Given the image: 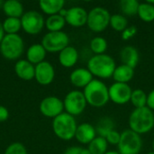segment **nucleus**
Masks as SVG:
<instances>
[{
	"label": "nucleus",
	"instance_id": "obj_27",
	"mask_svg": "<svg viewBox=\"0 0 154 154\" xmlns=\"http://www.w3.org/2000/svg\"><path fill=\"white\" fill-rule=\"evenodd\" d=\"M137 15L141 20L146 23H151L154 21V5L146 3H141L138 8Z\"/></svg>",
	"mask_w": 154,
	"mask_h": 154
},
{
	"label": "nucleus",
	"instance_id": "obj_38",
	"mask_svg": "<svg viewBox=\"0 0 154 154\" xmlns=\"http://www.w3.org/2000/svg\"><path fill=\"white\" fill-rule=\"evenodd\" d=\"M147 107L154 111V89L147 95Z\"/></svg>",
	"mask_w": 154,
	"mask_h": 154
},
{
	"label": "nucleus",
	"instance_id": "obj_33",
	"mask_svg": "<svg viewBox=\"0 0 154 154\" xmlns=\"http://www.w3.org/2000/svg\"><path fill=\"white\" fill-rule=\"evenodd\" d=\"M4 154H28V152L23 143H13L7 146Z\"/></svg>",
	"mask_w": 154,
	"mask_h": 154
},
{
	"label": "nucleus",
	"instance_id": "obj_42",
	"mask_svg": "<svg viewBox=\"0 0 154 154\" xmlns=\"http://www.w3.org/2000/svg\"><path fill=\"white\" fill-rule=\"evenodd\" d=\"M147 154H154V152L153 151H152V152H150L149 153H147Z\"/></svg>",
	"mask_w": 154,
	"mask_h": 154
},
{
	"label": "nucleus",
	"instance_id": "obj_11",
	"mask_svg": "<svg viewBox=\"0 0 154 154\" xmlns=\"http://www.w3.org/2000/svg\"><path fill=\"white\" fill-rule=\"evenodd\" d=\"M39 109L42 116H44L45 117L54 119L55 117L63 113V100L57 97H47L41 101Z\"/></svg>",
	"mask_w": 154,
	"mask_h": 154
},
{
	"label": "nucleus",
	"instance_id": "obj_34",
	"mask_svg": "<svg viewBox=\"0 0 154 154\" xmlns=\"http://www.w3.org/2000/svg\"><path fill=\"white\" fill-rule=\"evenodd\" d=\"M105 138L108 144L118 145V143L120 142V138H121V133H118L116 130L114 129L111 132H109Z\"/></svg>",
	"mask_w": 154,
	"mask_h": 154
},
{
	"label": "nucleus",
	"instance_id": "obj_29",
	"mask_svg": "<svg viewBox=\"0 0 154 154\" xmlns=\"http://www.w3.org/2000/svg\"><path fill=\"white\" fill-rule=\"evenodd\" d=\"M140 3L137 0H122L120 2V8L123 15L134 16L138 13Z\"/></svg>",
	"mask_w": 154,
	"mask_h": 154
},
{
	"label": "nucleus",
	"instance_id": "obj_26",
	"mask_svg": "<svg viewBox=\"0 0 154 154\" xmlns=\"http://www.w3.org/2000/svg\"><path fill=\"white\" fill-rule=\"evenodd\" d=\"M95 128H96L97 136H101V137L105 138L109 132L114 130L115 124H114V121L110 117L106 116V117L101 118L97 122V124L95 126Z\"/></svg>",
	"mask_w": 154,
	"mask_h": 154
},
{
	"label": "nucleus",
	"instance_id": "obj_30",
	"mask_svg": "<svg viewBox=\"0 0 154 154\" xmlns=\"http://www.w3.org/2000/svg\"><path fill=\"white\" fill-rule=\"evenodd\" d=\"M109 25L116 32H122L128 27V21L125 15L120 14H115L111 15Z\"/></svg>",
	"mask_w": 154,
	"mask_h": 154
},
{
	"label": "nucleus",
	"instance_id": "obj_21",
	"mask_svg": "<svg viewBox=\"0 0 154 154\" xmlns=\"http://www.w3.org/2000/svg\"><path fill=\"white\" fill-rule=\"evenodd\" d=\"M134 76V69L121 64L119 66H116L112 78L114 79L115 82L128 84V82L133 79Z\"/></svg>",
	"mask_w": 154,
	"mask_h": 154
},
{
	"label": "nucleus",
	"instance_id": "obj_35",
	"mask_svg": "<svg viewBox=\"0 0 154 154\" xmlns=\"http://www.w3.org/2000/svg\"><path fill=\"white\" fill-rule=\"evenodd\" d=\"M137 33V28L135 26H128L124 32H122V39L124 41H128L134 37Z\"/></svg>",
	"mask_w": 154,
	"mask_h": 154
},
{
	"label": "nucleus",
	"instance_id": "obj_14",
	"mask_svg": "<svg viewBox=\"0 0 154 154\" xmlns=\"http://www.w3.org/2000/svg\"><path fill=\"white\" fill-rule=\"evenodd\" d=\"M88 13L80 6H73L68 9L67 14L65 16L66 23L73 27H81L87 24Z\"/></svg>",
	"mask_w": 154,
	"mask_h": 154
},
{
	"label": "nucleus",
	"instance_id": "obj_25",
	"mask_svg": "<svg viewBox=\"0 0 154 154\" xmlns=\"http://www.w3.org/2000/svg\"><path fill=\"white\" fill-rule=\"evenodd\" d=\"M108 143L106 138L101 136H97L88 145V151L89 154H105L107 152Z\"/></svg>",
	"mask_w": 154,
	"mask_h": 154
},
{
	"label": "nucleus",
	"instance_id": "obj_5",
	"mask_svg": "<svg viewBox=\"0 0 154 154\" xmlns=\"http://www.w3.org/2000/svg\"><path fill=\"white\" fill-rule=\"evenodd\" d=\"M24 51V43L22 37L17 34H5L0 43L2 56L9 60H18Z\"/></svg>",
	"mask_w": 154,
	"mask_h": 154
},
{
	"label": "nucleus",
	"instance_id": "obj_32",
	"mask_svg": "<svg viewBox=\"0 0 154 154\" xmlns=\"http://www.w3.org/2000/svg\"><path fill=\"white\" fill-rule=\"evenodd\" d=\"M130 102L135 108L147 106V94L143 89H134L132 92Z\"/></svg>",
	"mask_w": 154,
	"mask_h": 154
},
{
	"label": "nucleus",
	"instance_id": "obj_37",
	"mask_svg": "<svg viewBox=\"0 0 154 154\" xmlns=\"http://www.w3.org/2000/svg\"><path fill=\"white\" fill-rule=\"evenodd\" d=\"M9 117V112L8 110L3 106H0V123H3L5 121H6Z\"/></svg>",
	"mask_w": 154,
	"mask_h": 154
},
{
	"label": "nucleus",
	"instance_id": "obj_10",
	"mask_svg": "<svg viewBox=\"0 0 154 154\" xmlns=\"http://www.w3.org/2000/svg\"><path fill=\"white\" fill-rule=\"evenodd\" d=\"M22 29L28 34L35 35L42 32L45 26V20L43 15L34 10L23 13L21 17Z\"/></svg>",
	"mask_w": 154,
	"mask_h": 154
},
{
	"label": "nucleus",
	"instance_id": "obj_13",
	"mask_svg": "<svg viewBox=\"0 0 154 154\" xmlns=\"http://www.w3.org/2000/svg\"><path fill=\"white\" fill-rule=\"evenodd\" d=\"M55 78V70L51 63L49 61H42L35 66L34 79L42 86H47L52 83Z\"/></svg>",
	"mask_w": 154,
	"mask_h": 154
},
{
	"label": "nucleus",
	"instance_id": "obj_17",
	"mask_svg": "<svg viewBox=\"0 0 154 154\" xmlns=\"http://www.w3.org/2000/svg\"><path fill=\"white\" fill-rule=\"evenodd\" d=\"M14 71L19 79L24 81H30L34 79L35 66L27 60H18L14 65Z\"/></svg>",
	"mask_w": 154,
	"mask_h": 154
},
{
	"label": "nucleus",
	"instance_id": "obj_40",
	"mask_svg": "<svg viewBox=\"0 0 154 154\" xmlns=\"http://www.w3.org/2000/svg\"><path fill=\"white\" fill-rule=\"evenodd\" d=\"M105 154H119V152L116 151H107Z\"/></svg>",
	"mask_w": 154,
	"mask_h": 154
},
{
	"label": "nucleus",
	"instance_id": "obj_31",
	"mask_svg": "<svg viewBox=\"0 0 154 154\" xmlns=\"http://www.w3.org/2000/svg\"><path fill=\"white\" fill-rule=\"evenodd\" d=\"M89 47L94 55L105 54L106 51L107 50V42L105 38L101 36H97L90 41Z\"/></svg>",
	"mask_w": 154,
	"mask_h": 154
},
{
	"label": "nucleus",
	"instance_id": "obj_6",
	"mask_svg": "<svg viewBox=\"0 0 154 154\" xmlns=\"http://www.w3.org/2000/svg\"><path fill=\"white\" fill-rule=\"evenodd\" d=\"M117 147L119 154H139L143 147L141 135L131 129H125L121 133Z\"/></svg>",
	"mask_w": 154,
	"mask_h": 154
},
{
	"label": "nucleus",
	"instance_id": "obj_23",
	"mask_svg": "<svg viewBox=\"0 0 154 154\" xmlns=\"http://www.w3.org/2000/svg\"><path fill=\"white\" fill-rule=\"evenodd\" d=\"M64 0H41L39 2V6L42 13L50 15L58 14L61 9L64 8Z\"/></svg>",
	"mask_w": 154,
	"mask_h": 154
},
{
	"label": "nucleus",
	"instance_id": "obj_15",
	"mask_svg": "<svg viewBox=\"0 0 154 154\" xmlns=\"http://www.w3.org/2000/svg\"><path fill=\"white\" fill-rule=\"evenodd\" d=\"M94 79L93 75L88 69L79 68L74 69L69 75V80L73 86L79 88H85Z\"/></svg>",
	"mask_w": 154,
	"mask_h": 154
},
{
	"label": "nucleus",
	"instance_id": "obj_22",
	"mask_svg": "<svg viewBox=\"0 0 154 154\" xmlns=\"http://www.w3.org/2000/svg\"><path fill=\"white\" fill-rule=\"evenodd\" d=\"M3 11L7 17L21 18L23 14V6L17 0H6L2 5Z\"/></svg>",
	"mask_w": 154,
	"mask_h": 154
},
{
	"label": "nucleus",
	"instance_id": "obj_2",
	"mask_svg": "<svg viewBox=\"0 0 154 154\" xmlns=\"http://www.w3.org/2000/svg\"><path fill=\"white\" fill-rule=\"evenodd\" d=\"M83 94L88 105L93 107H103L110 101L108 87L100 79H94L83 89Z\"/></svg>",
	"mask_w": 154,
	"mask_h": 154
},
{
	"label": "nucleus",
	"instance_id": "obj_3",
	"mask_svg": "<svg viewBox=\"0 0 154 154\" xmlns=\"http://www.w3.org/2000/svg\"><path fill=\"white\" fill-rule=\"evenodd\" d=\"M116 68L115 60L108 54L93 55L88 61V69L97 79H109Z\"/></svg>",
	"mask_w": 154,
	"mask_h": 154
},
{
	"label": "nucleus",
	"instance_id": "obj_8",
	"mask_svg": "<svg viewBox=\"0 0 154 154\" xmlns=\"http://www.w3.org/2000/svg\"><path fill=\"white\" fill-rule=\"evenodd\" d=\"M69 38L68 34L62 31L49 32L42 39V45L46 51L51 53L60 52L63 49L69 46Z\"/></svg>",
	"mask_w": 154,
	"mask_h": 154
},
{
	"label": "nucleus",
	"instance_id": "obj_20",
	"mask_svg": "<svg viewBox=\"0 0 154 154\" xmlns=\"http://www.w3.org/2000/svg\"><path fill=\"white\" fill-rule=\"evenodd\" d=\"M46 51L41 43H35L31 45L26 51V58L29 62L36 66L37 64L44 61L46 56Z\"/></svg>",
	"mask_w": 154,
	"mask_h": 154
},
{
	"label": "nucleus",
	"instance_id": "obj_36",
	"mask_svg": "<svg viewBox=\"0 0 154 154\" xmlns=\"http://www.w3.org/2000/svg\"><path fill=\"white\" fill-rule=\"evenodd\" d=\"M63 154H89L88 149H84L78 146H72L65 150Z\"/></svg>",
	"mask_w": 154,
	"mask_h": 154
},
{
	"label": "nucleus",
	"instance_id": "obj_16",
	"mask_svg": "<svg viewBox=\"0 0 154 154\" xmlns=\"http://www.w3.org/2000/svg\"><path fill=\"white\" fill-rule=\"evenodd\" d=\"M97 136L95 126L88 123H83L78 125L75 138L82 144H89Z\"/></svg>",
	"mask_w": 154,
	"mask_h": 154
},
{
	"label": "nucleus",
	"instance_id": "obj_7",
	"mask_svg": "<svg viewBox=\"0 0 154 154\" xmlns=\"http://www.w3.org/2000/svg\"><path fill=\"white\" fill-rule=\"evenodd\" d=\"M110 18L111 14L108 10L101 6H97L88 12L87 25L92 32H101L109 25Z\"/></svg>",
	"mask_w": 154,
	"mask_h": 154
},
{
	"label": "nucleus",
	"instance_id": "obj_12",
	"mask_svg": "<svg viewBox=\"0 0 154 154\" xmlns=\"http://www.w3.org/2000/svg\"><path fill=\"white\" fill-rule=\"evenodd\" d=\"M109 99L116 105H125L130 102L132 88L126 83L115 82L108 88Z\"/></svg>",
	"mask_w": 154,
	"mask_h": 154
},
{
	"label": "nucleus",
	"instance_id": "obj_4",
	"mask_svg": "<svg viewBox=\"0 0 154 154\" xmlns=\"http://www.w3.org/2000/svg\"><path fill=\"white\" fill-rule=\"evenodd\" d=\"M77 128L78 125L75 117L66 112H63L52 121L54 134L63 141H70L75 138Z\"/></svg>",
	"mask_w": 154,
	"mask_h": 154
},
{
	"label": "nucleus",
	"instance_id": "obj_19",
	"mask_svg": "<svg viewBox=\"0 0 154 154\" xmlns=\"http://www.w3.org/2000/svg\"><path fill=\"white\" fill-rule=\"evenodd\" d=\"M121 60L124 65L129 66L134 69L140 60V54L138 50L134 46H125L122 49L120 53Z\"/></svg>",
	"mask_w": 154,
	"mask_h": 154
},
{
	"label": "nucleus",
	"instance_id": "obj_41",
	"mask_svg": "<svg viewBox=\"0 0 154 154\" xmlns=\"http://www.w3.org/2000/svg\"><path fill=\"white\" fill-rule=\"evenodd\" d=\"M152 150H153V152H154V139H153V141H152Z\"/></svg>",
	"mask_w": 154,
	"mask_h": 154
},
{
	"label": "nucleus",
	"instance_id": "obj_39",
	"mask_svg": "<svg viewBox=\"0 0 154 154\" xmlns=\"http://www.w3.org/2000/svg\"><path fill=\"white\" fill-rule=\"evenodd\" d=\"M5 35V33L4 28H3V24H2V23L0 22V43H1V42H2V40L4 39Z\"/></svg>",
	"mask_w": 154,
	"mask_h": 154
},
{
	"label": "nucleus",
	"instance_id": "obj_9",
	"mask_svg": "<svg viewBox=\"0 0 154 154\" xmlns=\"http://www.w3.org/2000/svg\"><path fill=\"white\" fill-rule=\"evenodd\" d=\"M63 105L66 113L75 117L84 112L88 103L83 91L71 90L66 95L63 100Z\"/></svg>",
	"mask_w": 154,
	"mask_h": 154
},
{
	"label": "nucleus",
	"instance_id": "obj_1",
	"mask_svg": "<svg viewBox=\"0 0 154 154\" xmlns=\"http://www.w3.org/2000/svg\"><path fill=\"white\" fill-rule=\"evenodd\" d=\"M129 129L138 134L151 132L154 127V112L149 107L134 108L129 116Z\"/></svg>",
	"mask_w": 154,
	"mask_h": 154
},
{
	"label": "nucleus",
	"instance_id": "obj_24",
	"mask_svg": "<svg viewBox=\"0 0 154 154\" xmlns=\"http://www.w3.org/2000/svg\"><path fill=\"white\" fill-rule=\"evenodd\" d=\"M66 24L65 18L61 15L53 14L48 16L45 20V27L49 32H60Z\"/></svg>",
	"mask_w": 154,
	"mask_h": 154
},
{
	"label": "nucleus",
	"instance_id": "obj_18",
	"mask_svg": "<svg viewBox=\"0 0 154 154\" xmlns=\"http://www.w3.org/2000/svg\"><path fill=\"white\" fill-rule=\"evenodd\" d=\"M79 60V52L73 46H68L59 53V61L64 68H72Z\"/></svg>",
	"mask_w": 154,
	"mask_h": 154
},
{
	"label": "nucleus",
	"instance_id": "obj_28",
	"mask_svg": "<svg viewBox=\"0 0 154 154\" xmlns=\"http://www.w3.org/2000/svg\"><path fill=\"white\" fill-rule=\"evenodd\" d=\"M2 24L5 34H17V32L22 29L21 18L6 17Z\"/></svg>",
	"mask_w": 154,
	"mask_h": 154
}]
</instances>
